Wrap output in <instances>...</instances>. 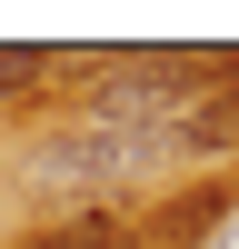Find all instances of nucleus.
Returning <instances> with one entry per match:
<instances>
[{"mask_svg":"<svg viewBox=\"0 0 239 249\" xmlns=\"http://www.w3.org/2000/svg\"><path fill=\"white\" fill-rule=\"evenodd\" d=\"M20 249H139V230H130V210L120 199H80V210H60L40 239H20Z\"/></svg>","mask_w":239,"mask_h":249,"instance_id":"1","label":"nucleus"},{"mask_svg":"<svg viewBox=\"0 0 239 249\" xmlns=\"http://www.w3.org/2000/svg\"><path fill=\"white\" fill-rule=\"evenodd\" d=\"M50 60L60 50H0V100H40L50 90Z\"/></svg>","mask_w":239,"mask_h":249,"instance_id":"2","label":"nucleus"}]
</instances>
